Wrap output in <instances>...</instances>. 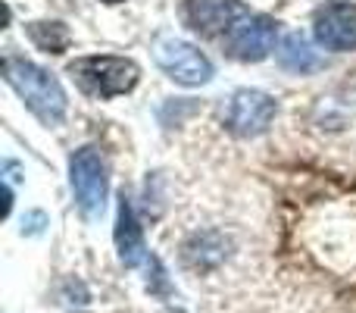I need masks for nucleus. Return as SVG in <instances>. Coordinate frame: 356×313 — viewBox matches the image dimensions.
Segmentation results:
<instances>
[{
    "mask_svg": "<svg viewBox=\"0 0 356 313\" xmlns=\"http://www.w3.org/2000/svg\"><path fill=\"white\" fill-rule=\"evenodd\" d=\"M3 79L44 125L63 123L69 100H66L63 85L54 79V72H47L44 66H38V63H31V60H22V56H6Z\"/></svg>",
    "mask_w": 356,
    "mask_h": 313,
    "instance_id": "1",
    "label": "nucleus"
},
{
    "mask_svg": "<svg viewBox=\"0 0 356 313\" xmlns=\"http://www.w3.org/2000/svg\"><path fill=\"white\" fill-rule=\"evenodd\" d=\"M69 75L85 94L110 100L119 98V94H129L141 79V69L129 56L104 54V56H79V60H72L69 63Z\"/></svg>",
    "mask_w": 356,
    "mask_h": 313,
    "instance_id": "2",
    "label": "nucleus"
},
{
    "mask_svg": "<svg viewBox=\"0 0 356 313\" xmlns=\"http://www.w3.org/2000/svg\"><path fill=\"white\" fill-rule=\"evenodd\" d=\"M69 185H72L75 204L85 216H100L106 207V191H110V172L106 160L97 148L85 144L69 157Z\"/></svg>",
    "mask_w": 356,
    "mask_h": 313,
    "instance_id": "3",
    "label": "nucleus"
},
{
    "mask_svg": "<svg viewBox=\"0 0 356 313\" xmlns=\"http://www.w3.org/2000/svg\"><path fill=\"white\" fill-rule=\"evenodd\" d=\"M154 60L169 79L184 88L207 85V82L213 79V63H209V56L203 54L197 44L181 41V38H160V41L154 44Z\"/></svg>",
    "mask_w": 356,
    "mask_h": 313,
    "instance_id": "4",
    "label": "nucleus"
},
{
    "mask_svg": "<svg viewBox=\"0 0 356 313\" xmlns=\"http://www.w3.org/2000/svg\"><path fill=\"white\" fill-rule=\"evenodd\" d=\"M275 31H278V22L263 16V13L241 16L225 31V54L238 63H259L275 47Z\"/></svg>",
    "mask_w": 356,
    "mask_h": 313,
    "instance_id": "5",
    "label": "nucleus"
},
{
    "mask_svg": "<svg viewBox=\"0 0 356 313\" xmlns=\"http://www.w3.org/2000/svg\"><path fill=\"white\" fill-rule=\"evenodd\" d=\"M275 119V100L266 91H257V88H241V91L232 94L225 110V125L232 135L238 138H257L263 135L266 129Z\"/></svg>",
    "mask_w": 356,
    "mask_h": 313,
    "instance_id": "6",
    "label": "nucleus"
},
{
    "mask_svg": "<svg viewBox=\"0 0 356 313\" xmlns=\"http://www.w3.org/2000/svg\"><path fill=\"white\" fill-rule=\"evenodd\" d=\"M313 35L319 47L332 54H350L356 50V3L350 0H332L319 6L313 19Z\"/></svg>",
    "mask_w": 356,
    "mask_h": 313,
    "instance_id": "7",
    "label": "nucleus"
},
{
    "mask_svg": "<svg viewBox=\"0 0 356 313\" xmlns=\"http://www.w3.org/2000/svg\"><path fill=\"white\" fill-rule=\"evenodd\" d=\"M116 251L122 266H141L147 260V245H144V232H141V222L135 216V207H131L129 197H119V207H116Z\"/></svg>",
    "mask_w": 356,
    "mask_h": 313,
    "instance_id": "8",
    "label": "nucleus"
},
{
    "mask_svg": "<svg viewBox=\"0 0 356 313\" xmlns=\"http://www.w3.org/2000/svg\"><path fill=\"white\" fill-rule=\"evenodd\" d=\"M238 0H184V19L194 31L213 38L228 31L238 19Z\"/></svg>",
    "mask_w": 356,
    "mask_h": 313,
    "instance_id": "9",
    "label": "nucleus"
},
{
    "mask_svg": "<svg viewBox=\"0 0 356 313\" xmlns=\"http://www.w3.org/2000/svg\"><path fill=\"white\" fill-rule=\"evenodd\" d=\"M275 60H278V66L294 72V75L319 72V69L325 66V56H322L303 35H297V31L282 38V44H278V50H275Z\"/></svg>",
    "mask_w": 356,
    "mask_h": 313,
    "instance_id": "10",
    "label": "nucleus"
},
{
    "mask_svg": "<svg viewBox=\"0 0 356 313\" xmlns=\"http://www.w3.org/2000/svg\"><path fill=\"white\" fill-rule=\"evenodd\" d=\"M31 44L44 54H63L69 47V29L63 22H29L25 25Z\"/></svg>",
    "mask_w": 356,
    "mask_h": 313,
    "instance_id": "11",
    "label": "nucleus"
},
{
    "mask_svg": "<svg viewBox=\"0 0 356 313\" xmlns=\"http://www.w3.org/2000/svg\"><path fill=\"white\" fill-rule=\"evenodd\" d=\"M104 3H122V0H104Z\"/></svg>",
    "mask_w": 356,
    "mask_h": 313,
    "instance_id": "12",
    "label": "nucleus"
}]
</instances>
